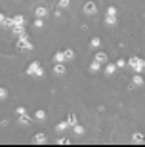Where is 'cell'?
Instances as JSON below:
<instances>
[{
	"label": "cell",
	"mask_w": 145,
	"mask_h": 147,
	"mask_svg": "<svg viewBox=\"0 0 145 147\" xmlns=\"http://www.w3.org/2000/svg\"><path fill=\"white\" fill-rule=\"evenodd\" d=\"M11 19H13V25H25V17L23 16H13Z\"/></svg>",
	"instance_id": "21"
},
{
	"label": "cell",
	"mask_w": 145,
	"mask_h": 147,
	"mask_svg": "<svg viewBox=\"0 0 145 147\" xmlns=\"http://www.w3.org/2000/svg\"><path fill=\"white\" fill-rule=\"evenodd\" d=\"M6 98H8V90L6 88H0V101H4Z\"/></svg>",
	"instance_id": "27"
},
{
	"label": "cell",
	"mask_w": 145,
	"mask_h": 147,
	"mask_svg": "<svg viewBox=\"0 0 145 147\" xmlns=\"http://www.w3.org/2000/svg\"><path fill=\"white\" fill-rule=\"evenodd\" d=\"M50 10L46 8V6H36L34 8V17H38V19H44V17H48Z\"/></svg>",
	"instance_id": "4"
},
{
	"label": "cell",
	"mask_w": 145,
	"mask_h": 147,
	"mask_svg": "<svg viewBox=\"0 0 145 147\" xmlns=\"http://www.w3.org/2000/svg\"><path fill=\"white\" fill-rule=\"evenodd\" d=\"M73 132H75V136H84V126L82 124H73Z\"/></svg>",
	"instance_id": "14"
},
{
	"label": "cell",
	"mask_w": 145,
	"mask_h": 147,
	"mask_svg": "<svg viewBox=\"0 0 145 147\" xmlns=\"http://www.w3.org/2000/svg\"><path fill=\"white\" fill-rule=\"evenodd\" d=\"M67 128H69L67 120H61V122H57V126H55V130H57V132H65Z\"/></svg>",
	"instance_id": "20"
},
{
	"label": "cell",
	"mask_w": 145,
	"mask_h": 147,
	"mask_svg": "<svg viewBox=\"0 0 145 147\" xmlns=\"http://www.w3.org/2000/svg\"><path fill=\"white\" fill-rule=\"evenodd\" d=\"M132 82H134V86H143V76H141V73H136L132 76Z\"/></svg>",
	"instance_id": "11"
},
{
	"label": "cell",
	"mask_w": 145,
	"mask_h": 147,
	"mask_svg": "<svg viewBox=\"0 0 145 147\" xmlns=\"http://www.w3.org/2000/svg\"><path fill=\"white\" fill-rule=\"evenodd\" d=\"M4 17H6V16H4V13H0V23L4 21Z\"/></svg>",
	"instance_id": "32"
},
{
	"label": "cell",
	"mask_w": 145,
	"mask_h": 147,
	"mask_svg": "<svg viewBox=\"0 0 145 147\" xmlns=\"http://www.w3.org/2000/svg\"><path fill=\"white\" fill-rule=\"evenodd\" d=\"M27 75H29V76H34V78H42V76H44L42 65H40L38 61H32V63H29V67H27Z\"/></svg>",
	"instance_id": "1"
},
{
	"label": "cell",
	"mask_w": 145,
	"mask_h": 147,
	"mask_svg": "<svg viewBox=\"0 0 145 147\" xmlns=\"http://www.w3.org/2000/svg\"><path fill=\"white\" fill-rule=\"evenodd\" d=\"M11 31H13V34H17V36H19V34H23V33H27V31H25V25H13V27H11Z\"/></svg>",
	"instance_id": "17"
},
{
	"label": "cell",
	"mask_w": 145,
	"mask_h": 147,
	"mask_svg": "<svg viewBox=\"0 0 145 147\" xmlns=\"http://www.w3.org/2000/svg\"><path fill=\"white\" fill-rule=\"evenodd\" d=\"M99 71H101V63L92 61V63H90V73H99Z\"/></svg>",
	"instance_id": "18"
},
{
	"label": "cell",
	"mask_w": 145,
	"mask_h": 147,
	"mask_svg": "<svg viewBox=\"0 0 145 147\" xmlns=\"http://www.w3.org/2000/svg\"><path fill=\"white\" fill-rule=\"evenodd\" d=\"M105 25H109V27H115L117 25V17H105Z\"/></svg>",
	"instance_id": "23"
},
{
	"label": "cell",
	"mask_w": 145,
	"mask_h": 147,
	"mask_svg": "<svg viewBox=\"0 0 145 147\" xmlns=\"http://www.w3.org/2000/svg\"><path fill=\"white\" fill-rule=\"evenodd\" d=\"M32 25H34V29H42V27H44V19H38V17H36Z\"/></svg>",
	"instance_id": "26"
},
{
	"label": "cell",
	"mask_w": 145,
	"mask_h": 147,
	"mask_svg": "<svg viewBox=\"0 0 145 147\" xmlns=\"http://www.w3.org/2000/svg\"><path fill=\"white\" fill-rule=\"evenodd\" d=\"M67 73V65L65 63H55L54 65V75L55 76H61V75H65Z\"/></svg>",
	"instance_id": "6"
},
{
	"label": "cell",
	"mask_w": 145,
	"mask_h": 147,
	"mask_svg": "<svg viewBox=\"0 0 145 147\" xmlns=\"http://www.w3.org/2000/svg\"><path fill=\"white\" fill-rule=\"evenodd\" d=\"M32 119L38 120V122H44V120H46V111L44 109H36V113L32 115Z\"/></svg>",
	"instance_id": "8"
},
{
	"label": "cell",
	"mask_w": 145,
	"mask_h": 147,
	"mask_svg": "<svg viewBox=\"0 0 145 147\" xmlns=\"http://www.w3.org/2000/svg\"><path fill=\"white\" fill-rule=\"evenodd\" d=\"M115 65H117V69H124V67H126V59H118Z\"/></svg>",
	"instance_id": "29"
},
{
	"label": "cell",
	"mask_w": 145,
	"mask_h": 147,
	"mask_svg": "<svg viewBox=\"0 0 145 147\" xmlns=\"http://www.w3.org/2000/svg\"><path fill=\"white\" fill-rule=\"evenodd\" d=\"M54 63H67L63 52H55V54H54Z\"/></svg>",
	"instance_id": "15"
},
{
	"label": "cell",
	"mask_w": 145,
	"mask_h": 147,
	"mask_svg": "<svg viewBox=\"0 0 145 147\" xmlns=\"http://www.w3.org/2000/svg\"><path fill=\"white\" fill-rule=\"evenodd\" d=\"M71 4V0H59V8H67Z\"/></svg>",
	"instance_id": "31"
},
{
	"label": "cell",
	"mask_w": 145,
	"mask_h": 147,
	"mask_svg": "<svg viewBox=\"0 0 145 147\" xmlns=\"http://www.w3.org/2000/svg\"><path fill=\"white\" fill-rule=\"evenodd\" d=\"M31 117H29V115L27 113H25V115H19V124H21V126H29V124H31Z\"/></svg>",
	"instance_id": "12"
},
{
	"label": "cell",
	"mask_w": 145,
	"mask_h": 147,
	"mask_svg": "<svg viewBox=\"0 0 145 147\" xmlns=\"http://www.w3.org/2000/svg\"><path fill=\"white\" fill-rule=\"evenodd\" d=\"M115 71H117V65H115V63H107V67H105V75H107V76H113Z\"/></svg>",
	"instance_id": "16"
},
{
	"label": "cell",
	"mask_w": 145,
	"mask_h": 147,
	"mask_svg": "<svg viewBox=\"0 0 145 147\" xmlns=\"http://www.w3.org/2000/svg\"><path fill=\"white\" fill-rule=\"evenodd\" d=\"M32 143H34V145H42V143H46V134H44V132L34 134V136H32Z\"/></svg>",
	"instance_id": "5"
},
{
	"label": "cell",
	"mask_w": 145,
	"mask_h": 147,
	"mask_svg": "<svg viewBox=\"0 0 145 147\" xmlns=\"http://www.w3.org/2000/svg\"><path fill=\"white\" fill-rule=\"evenodd\" d=\"M94 61H97V63H107V54L105 52H96V57H94Z\"/></svg>",
	"instance_id": "9"
},
{
	"label": "cell",
	"mask_w": 145,
	"mask_h": 147,
	"mask_svg": "<svg viewBox=\"0 0 145 147\" xmlns=\"http://www.w3.org/2000/svg\"><path fill=\"white\" fill-rule=\"evenodd\" d=\"M78 120H76V115L75 113H69V117H67V124L69 126H73V124H76Z\"/></svg>",
	"instance_id": "22"
},
{
	"label": "cell",
	"mask_w": 145,
	"mask_h": 147,
	"mask_svg": "<svg viewBox=\"0 0 145 147\" xmlns=\"http://www.w3.org/2000/svg\"><path fill=\"white\" fill-rule=\"evenodd\" d=\"M132 69H134L136 73H143V69H145V61L138 57V61H136V63H134V67H132Z\"/></svg>",
	"instance_id": "10"
},
{
	"label": "cell",
	"mask_w": 145,
	"mask_h": 147,
	"mask_svg": "<svg viewBox=\"0 0 145 147\" xmlns=\"http://www.w3.org/2000/svg\"><path fill=\"white\" fill-rule=\"evenodd\" d=\"M99 46H101V40H99V38H97V36H94V38H92V40H90V48L97 50V48H99Z\"/></svg>",
	"instance_id": "19"
},
{
	"label": "cell",
	"mask_w": 145,
	"mask_h": 147,
	"mask_svg": "<svg viewBox=\"0 0 145 147\" xmlns=\"http://www.w3.org/2000/svg\"><path fill=\"white\" fill-rule=\"evenodd\" d=\"M82 11H84L86 16H96L97 13V4L96 2H86L84 8H82Z\"/></svg>",
	"instance_id": "3"
},
{
	"label": "cell",
	"mask_w": 145,
	"mask_h": 147,
	"mask_svg": "<svg viewBox=\"0 0 145 147\" xmlns=\"http://www.w3.org/2000/svg\"><path fill=\"white\" fill-rule=\"evenodd\" d=\"M145 142V136L141 134V132H134L132 134V143H136V145H143Z\"/></svg>",
	"instance_id": "7"
},
{
	"label": "cell",
	"mask_w": 145,
	"mask_h": 147,
	"mask_svg": "<svg viewBox=\"0 0 145 147\" xmlns=\"http://www.w3.org/2000/svg\"><path fill=\"white\" fill-rule=\"evenodd\" d=\"M32 48H34V46H32V42L29 40V34H27V33L19 34V38H17V50H23V52H31Z\"/></svg>",
	"instance_id": "2"
},
{
	"label": "cell",
	"mask_w": 145,
	"mask_h": 147,
	"mask_svg": "<svg viewBox=\"0 0 145 147\" xmlns=\"http://www.w3.org/2000/svg\"><path fill=\"white\" fill-rule=\"evenodd\" d=\"M0 25H4V27H13V19H11V17H4V21L0 23Z\"/></svg>",
	"instance_id": "24"
},
{
	"label": "cell",
	"mask_w": 145,
	"mask_h": 147,
	"mask_svg": "<svg viewBox=\"0 0 145 147\" xmlns=\"http://www.w3.org/2000/svg\"><path fill=\"white\" fill-rule=\"evenodd\" d=\"M107 16L109 17H117V8H115V6H109L107 8Z\"/></svg>",
	"instance_id": "25"
},
{
	"label": "cell",
	"mask_w": 145,
	"mask_h": 147,
	"mask_svg": "<svg viewBox=\"0 0 145 147\" xmlns=\"http://www.w3.org/2000/svg\"><path fill=\"white\" fill-rule=\"evenodd\" d=\"M71 140H67V138H59L57 140V145H69Z\"/></svg>",
	"instance_id": "28"
},
{
	"label": "cell",
	"mask_w": 145,
	"mask_h": 147,
	"mask_svg": "<svg viewBox=\"0 0 145 147\" xmlns=\"http://www.w3.org/2000/svg\"><path fill=\"white\" fill-rule=\"evenodd\" d=\"M63 55H65V61H73V59H75V50H73V48H67L63 52Z\"/></svg>",
	"instance_id": "13"
},
{
	"label": "cell",
	"mask_w": 145,
	"mask_h": 147,
	"mask_svg": "<svg viewBox=\"0 0 145 147\" xmlns=\"http://www.w3.org/2000/svg\"><path fill=\"white\" fill-rule=\"evenodd\" d=\"M16 113H17V117H19V115H25V113H27V109H25V107H16Z\"/></svg>",
	"instance_id": "30"
}]
</instances>
